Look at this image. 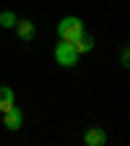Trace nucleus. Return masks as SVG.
Here are the masks:
<instances>
[{
  "label": "nucleus",
  "instance_id": "f257e3e1",
  "mask_svg": "<svg viewBox=\"0 0 130 146\" xmlns=\"http://www.w3.org/2000/svg\"><path fill=\"white\" fill-rule=\"evenodd\" d=\"M57 34H60L63 42H76L78 36L83 34V21L76 18V16H65L63 21L57 24Z\"/></svg>",
  "mask_w": 130,
  "mask_h": 146
},
{
  "label": "nucleus",
  "instance_id": "f03ea898",
  "mask_svg": "<svg viewBox=\"0 0 130 146\" xmlns=\"http://www.w3.org/2000/svg\"><path fill=\"white\" fill-rule=\"evenodd\" d=\"M55 60H57V65H63V68H73V65L78 63V52L73 50L70 42H63L60 39V44L55 47Z\"/></svg>",
  "mask_w": 130,
  "mask_h": 146
},
{
  "label": "nucleus",
  "instance_id": "7ed1b4c3",
  "mask_svg": "<svg viewBox=\"0 0 130 146\" xmlns=\"http://www.w3.org/2000/svg\"><path fill=\"white\" fill-rule=\"evenodd\" d=\"M21 123H24V115H21V110H18V107H11V110L3 112V125L8 128V131H18Z\"/></svg>",
  "mask_w": 130,
  "mask_h": 146
},
{
  "label": "nucleus",
  "instance_id": "20e7f679",
  "mask_svg": "<svg viewBox=\"0 0 130 146\" xmlns=\"http://www.w3.org/2000/svg\"><path fill=\"white\" fill-rule=\"evenodd\" d=\"M83 143L86 146H104L107 143V133L102 131V128H91V131L83 136Z\"/></svg>",
  "mask_w": 130,
  "mask_h": 146
},
{
  "label": "nucleus",
  "instance_id": "39448f33",
  "mask_svg": "<svg viewBox=\"0 0 130 146\" xmlns=\"http://www.w3.org/2000/svg\"><path fill=\"white\" fill-rule=\"evenodd\" d=\"M70 44H73V50H76L78 55H83V52H91V50H94V36L83 31V34L78 36V39H76V42H70Z\"/></svg>",
  "mask_w": 130,
  "mask_h": 146
},
{
  "label": "nucleus",
  "instance_id": "423d86ee",
  "mask_svg": "<svg viewBox=\"0 0 130 146\" xmlns=\"http://www.w3.org/2000/svg\"><path fill=\"white\" fill-rule=\"evenodd\" d=\"M11 107H13V89L0 86V112H5Z\"/></svg>",
  "mask_w": 130,
  "mask_h": 146
},
{
  "label": "nucleus",
  "instance_id": "0eeeda50",
  "mask_svg": "<svg viewBox=\"0 0 130 146\" xmlns=\"http://www.w3.org/2000/svg\"><path fill=\"white\" fill-rule=\"evenodd\" d=\"M13 29L18 31L21 39H31V36H34V24H31V21H16Z\"/></svg>",
  "mask_w": 130,
  "mask_h": 146
},
{
  "label": "nucleus",
  "instance_id": "6e6552de",
  "mask_svg": "<svg viewBox=\"0 0 130 146\" xmlns=\"http://www.w3.org/2000/svg\"><path fill=\"white\" fill-rule=\"evenodd\" d=\"M16 21H18V18H16V13H11V11H3V13H0V26L13 29V26H16Z\"/></svg>",
  "mask_w": 130,
  "mask_h": 146
}]
</instances>
